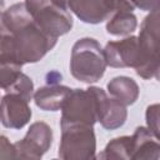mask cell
Returning a JSON list of instances; mask_svg holds the SVG:
<instances>
[{
  "instance_id": "obj_13",
  "label": "cell",
  "mask_w": 160,
  "mask_h": 160,
  "mask_svg": "<svg viewBox=\"0 0 160 160\" xmlns=\"http://www.w3.org/2000/svg\"><path fill=\"white\" fill-rule=\"evenodd\" d=\"M70 88L64 85L49 84L46 86L39 88L32 98L36 106L44 111H58L61 109V105L70 92Z\"/></svg>"
},
{
  "instance_id": "obj_21",
  "label": "cell",
  "mask_w": 160,
  "mask_h": 160,
  "mask_svg": "<svg viewBox=\"0 0 160 160\" xmlns=\"http://www.w3.org/2000/svg\"><path fill=\"white\" fill-rule=\"evenodd\" d=\"M51 1H52L55 5H58L59 8L68 10V1H69V0H51Z\"/></svg>"
},
{
  "instance_id": "obj_22",
  "label": "cell",
  "mask_w": 160,
  "mask_h": 160,
  "mask_svg": "<svg viewBox=\"0 0 160 160\" xmlns=\"http://www.w3.org/2000/svg\"><path fill=\"white\" fill-rule=\"evenodd\" d=\"M2 9H4V0H0V15L2 12Z\"/></svg>"
},
{
  "instance_id": "obj_5",
  "label": "cell",
  "mask_w": 160,
  "mask_h": 160,
  "mask_svg": "<svg viewBox=\"0 0 160 160\" xmlns=\"http://www.w3.org/2000/svg\"><path fill=\"white\" fill-rule=\"evenodd\" d=\"M24 4L35 24L46 35L58 40L59 36L72 29L74 20L70 12L55 5L51 0H25Z\"/></svg>"
},
{
  "instance_id": "obj_17",
  "label": "cell",
  "mask_w": 160,
  "mask_h": 160,
  "mask_svg": "<svg viewBox=\"0 0 160 160\" xmlns=\"http://www.w3.org/2000/svg\"><path fill=\"white\" fill-rule=\"evenodd\" d=\"M21 65L11 60L0 59V88L6 92L12 89V86L20 79L22 71Z\"/></svg>"
},
{
  "instance_id": "obj_12",
  "label": "cell",
  "mask_w": 160,
  "mask_h": 160,
  "mask_svg": "<svg viewBox=\"0 0 160 160\" xmlns=\"http://www.w3.org/2000/svg\"><path fill=\"white\" fill-rule=\"evenodd\" d=\"M132 139V154L131 159H154L158 160L160 158V145L159 139H156L152 132L144 126H139L135 129L131 135Z\"/></svg>"
},
{
  "instance_id": "obj_6",
  "label": "cell",
  "mask_w": 160,
  "mask_h": 160,
  "mask_svg": "<svg viewBox=\"0 0 160 160\" xmlns=\"http://www.w3.org/2000/svg\"><path fill=\"white\" fill-rule=\"evenodd\" d=\"M96 138L92 126L61 129L59 158L62 160H89L95 158Z\"/></svg>"
},
{
  "instance_id": "obj_4",
  "label": "cell",
  "mask_w": 160,
  "mask_h": 160,
  "mask_svg": "<svg viewBox=\"0 0 160 160\" xmlns=\"http://www.w3.org/2000/svg\"><path fill=\"white\" fill-rule=\"evenodd\" d=\"M138 38L139 65L136 74L142 79L159 78V10L151 11L141 22Z\"/></svg>"
},
{
  "instance_id": "obj_2",
  "label": "cell",
  "mask_w": 160,
  "mask_h": 160,
  "mask_svg": "<svg viewBox=\"0 0 160 160\" xmlns=\"http://www.w3.org/2000/svg\"><path fill=\"white\" fill-rule=\"evenodd\" d=\"M106 59L104 49L92 38L79 39L71 49L70 72L85 84L99 81L106 70Z\"/></svg>"
},
{
  "instance_id": "obj_7",
  "label": "cell",
  "mask_w": 160,
  "mask_h": 160,
  "mask_svg": "<svg viewBox=\"0 0 160 160\" xmlns=\"http://www.w3.org/2000/svg\"><path fill=\"white\" fill-rule=\"evenodd\" d=\"M52 144V129L44 121L32 122L24 139L14 142L15 155L21 159H41Z\"/></svg>"
},
{
  "instance_id": "obj_20",
  "label": "cell",
  "mask_w": 160,
  "mask_h": 160,
  "mask_svg": "<svg viewBox=\"0 0 160 160\" xmlns=\"http://www.w3.org/2000/svg\"><path fill=\"white\" fill-rule=\"evenodd\" d=\"M132 8H138L144 11H154L159 10V0H131Z\"/></svg>"
},
{
  "instance_id": "obj_15",
  "label": "cell",
  "mask_w": 160,
  "mask_h": 160,
  "mask_svg": "<svg viewBox=\"0 0 160 160\" xmlns=\"http://www.w3.org/2000/svg\"><path fill=\"white\" fill-rule=\"evenodd\" d=\"M138 28V19L132 11L115 6L106 22V31L110 35L125 36L132 34Z\"/></svg>"
},
{
  "instance_id": "obj_16",
  "label": "cell",
  "mask_w": 160,
  "mask_h": 160,
  "mask_svg": "<svg viewBox=\"0 0 160 160\" xmlns=\"http://www.w3.org/2000/svg\"><path fill=\"white\" fill-rule=\"evenodd\" d=\"M132 154L131 136L115 138L108 142L104 151L98 156L99 159H125L130 160Z\"/></svg>"
},
{
  "instance_id": "obj_1",
  "label": "cell",
  "mask_w": 160,
  "mask_h": 160,
  "mask_svg": "<svg viewBox=\"0 0 160 160\" xmlns=\"http://www.w3.org/2000/svg\"><path fill=\"white\" fill-rule=\"evenodd\" d=\"M0 24L9 32L10 54L20 65L40 61L58 41L40 30L24 2H16L4 10Z\"/></svg>"
},
{
  "instance_id": "obj_8",
  "label": "cell",
  "mask_w": 160,
  "mask_h": 160,
  "mask_svg": "<svg viewBox=\"0 0 160 160\" xmlns=\"http://www.w3.org/2000/svg\"><path fill=\"white\" fill-rule=\"evenodd\" d=\"M29 102L20 94L6 92L0 101V122L8 129H22L32 115Z\"/></svg>"
},
{
  "instance_id": "obj_23",
  "label": "cell",
  "mask_w": 160,
  "mask_h": 160,
  "mask_svg": "<svg viewBox=\"0 0 160 160\" xmlns=\"http://www.w3.org/2000/svg\"><path fill=\"white\" fill-rule=\"evenodd\" d=\"M122 1H124V2H126L129 6H131V8H132V5H131V0H122ZM132 9H134V8H132Z\"/></svg>"
},
{
  "instance_id": "obj_14",
  "label": "cell",
  "mask_w": 160,
  "mask_h": 160,
  "mask_svg": "<svg viewBox=\"0 0 160 160\" xmlns=\"http://www.w3.org/2000/svg\"><path fill=\"white\" fill-rule=\"evenodd\" d=\"M106 88L110 96L125 106L132 105L140 94L136 81L129 76H116L108 82Z\"/></svg>"
},
{
  "instance_id": "obj_18",
  "label": "cell",
  "mask_w": 160,
  "mask_h": 160,
  "mask_svg": "<svg viewBox=\"0 0 160 160\" xmlns=\"http://www.w3.org/2000/svg\"><path fill=\"white\" fill-rule=\"evenodd\" d=\"M146 125L152 135L159 139V104H152L146 109Z\"/></svg>"
},
{
  "instance_id": "obj_9",
  "label": "cell",
  "mask_w": 160,
  "mask_h": 160,
  "mask_svg": "<svg viewBox=\"0 0 160 160\" xmlns=\"http://www.w3.org/2000/svg\"><path fill=\"white\" fill-rule=\"evenodd\" d=\"M106 65L111 68H134L139 65L138 38L131 35L122 40L109 41L104 48Z\"/></svg>"
},
{
  "instance_id": "obj_19",
  "label": "cell",
  "mask_w": 160,
  "mask_h": 160,
  "mask_svg": "<svg viewBox=\"0 0 160 160\" xmlns=\"http://www.w3.org/2000/svg\"><path fill=\"white\" fill-rule=\"evenodd\" d=\"M16 158L15 146L9 141V139L4 135H0V159H10Z\"/></svg>"
},
{
  "instance_id": "obj_10",
  "label": "cell",
  "mask_w": 160,
  "mask_h": 160,
  "mask_svg": "<svg viewBox=\"0 0 160 160\" xmlns=\"http://www.w3.org/2000/svg\"><path fill=\"white\" fill-rule=\"evenodd\" d=\"M115 9V0H69L68 10L82 22L100 24L110 18Z\"/></svg>"
},
{
  "instance_id": "obj_11",
  "label": "cell",
  "mask_w": 160,
  "mask_h": 160,
  "mask_svg": "<svg viewBox=\"0 0 160 160\" xmlns=\"http://www.w3.org/2000/svg\"><path fill=\"white\" fill-rule=\"evenodd\" d=\"M128 118L126 106L109 98L106 92L102 90L99 98V108H98V121L106 130H115L121 128Z\"/></svg>"
},
{
  "instance_id": "obj_3",
  "label": "cell",
  "mask_w": 160,
  "mask_h": 160,
  "mask_svg": "<svg viewBox=\"0 0 160 160\" xmlns=\"http://www.w3.org/2000/svg\"><path fill=\"white\" fill-rule=\"evenodd\" d=\"M101 88L71 89L61 105L60 128L94 126L98 121V108Z\"/></svg>"
}]
</instances>
